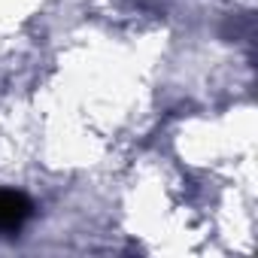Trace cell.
Listing matches in <instances>:
<instances>
[{
    "label": "cell",
    "instance_id": "6da1fadb",
    "mask_svg": "<svg viewBox=\"0 0 258 258\" xmlns=\"http://www.w3.org/2000/svg\"><path fill=\"white\" fill-rule=\"evenodd\" d=\"M31 216V201L22 191L0 188V231H19Z\"/></svg>",
    "mask_w": 258,
    "mask_h": 258
}]
</instances>
